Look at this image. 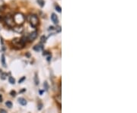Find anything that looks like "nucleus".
<instances>
[{
    "label": "nucleus",
    "mask_w": 137,
    "mask_h": 113,
    "mask_svg": "<svg viewBox=\"0 0 137 113\" xmlns=\"http://www.w3.org/2000/svg\"><path fill=\"white\" fill-rule=\"evenodd\" d=\"M51 20H52V21L55 24H58V22H59L58 17H57V15L56 14H54V13H53L52 15H51Z\"/></svg>",
    "instance_id": "nucleus-5"
},
{
    "label": "nucleus",
    "mask_w": 137,
    "mask_h": 113,
    "mask_svg": "<svg viewBox=\"0 0 137 113\" xmlns=\"http://www.w3.org/2000/svg\"><path fill=\"white\" fill-rule=\"evenodd\" d=\"M2 95H0V102H2Z\"/></svg>",
    "instance_id": "nucleus-21"
},
{
    "label": "nucleus",
    "mask_w": 137,
    "mask_h": 113,
    "mask_svg": "<svg viewBox=\"0 0 137 113\" xmlns=\"http://www.w3.org/2000/svg\"><path fill=\"white\" fill-rule=\"evenodd\" d=\"M24 80H25V77H23V78L21 79V80H20V81H19V83H21V82L22 81H24Z\"/></svg>",
    "instance_id": "nucleus-22"
},
{
    "label": "nucleus",
    "mask_w": 137,
    "mask_h": 113,
    "mask_svg": "<svg viewBox=\"0 0 137 113\" xmlns=\"http://www.w3.org/2000/svg\"><path fill=\"white\" fill-rule=\"evenodd\" d=\"M37 37V31H34L32 33H31L30 34L28 37V40L29 41H34Z\"/></svg>",
    "instance_id": "nucleus-4"
},
{
    "label": "nucleus",
    "mask_w": 137,
    "mask_h": 113,
    "mask_svg": "<svg viewBox=\"0 0 137 113\" xmlns=\"http://www.w3.org/2000/svg\"><path fill=\"white\" fill-rule=\"evenodd\" d=\"M6 76H7V74H6L2 73V74H1V79H2V80H5V77H6Z\"/></svg>",
    "instance_id": "nucleus-17"
},
{
    "label": "nucleus",
    "mask_w": 137,
    "mask_h": 113,
    "mask_svg": "<svg viewBox=\"0 0 137 113\" xmlns=\"http://www.w3.org/2000/svg\"><path fill=\"white\" fill-rule=\"evenodd\" d=\"M46 40H47V38H46V37L42 36V37H41V38H40V42H41L42 43H44L46 42Z\"/></svg>",
    "instance_id": "nucleus-15"
},
{
    "label": "nucleus",
    "mask_w": 137,
    "mask_h": 113,
    "mask_svg": "<svg viewBox=\"0 0 137 113\" xmlns=\"http://www.w3.org/2000/svg\"><path fill=\"white\" fill-rule=\"evenodd\" d=\"M34 49L35 50V51H40L43 49V46H41V45H37V46H35L34 47Z\"/></svg>",
    "instance_id": "nucleus-8"
},
{
    "label": "nucleus",
    "mask_w": 137,
    "mask_h": 113,
    "mask_svg": "<svg viewBox=\"0 0 137 113\" xmlns=\"http://www.w3.org/2000/svg\"><path fill=\"white\" fill-rule=\"evenodd\" d=\"M55 8H56V11L58 12H61V8L58 5H56V6H55Z\"/></svg>",
    "instance_id": "nucleus-16"
},
{
    "label": "nucleus",
    "mask_w": 137,
    "mask_h": 113,
    "mask_svg": "<svg viewBox=\"0 0 137 113\" xmlns=\"http://www.w3.org/2000/svg\"><path fill=\"white\" fill-rule=\"evenodd\" d=\"M43 86L45 87V90H48V84H47V82H45L44 84H43Z\"/></svg>",
    "instance_id": "nucleus-18"
},
{
    "label": "nucleus",
    "mask_w": 137,
    "mask_h": 113,
    "mask_svg": "<svg viewBox=\"0 0 137 113\" xmlns=\"http://www.w3.org/2000/svg\"><path fill=\"white\" fill-rule=\"evenodd\" d=\"M29 21H30L31 25L32 27H36L38 25V24H39V20H38L37 17L36 15H30V17H29Z\"/></svg>",
    "instance_id": "nucleus-2"
},
{
    "label": "nucleus",
    "mask_w": 137,
    "mask_h": 113,
    "mask_svg": "<svg viewBox=\"0 0 137 113\" xmlns=\"http://www.w3.org/2000/svg\"><path fill=\"white\" fill-rule=\"evenodd\" d=\"M5 105H6V106H8L9 109H11V107H12V103H11V102H10V101H7L6 103H5Z\"/></svg>",
    "instance_id": "nucleus-12"
},
{
    "label": "nucleus",
    "mask_w": 137,
    "mask_h": 113,
    "mask_svg": "<svg viewBox=\"0 0 137 113\" xmlns=\"http://www.w3.org/2000/svg\"><path fill=\"white\" fill-rule=\"evenodd\" d=\"M56 100L57 103H59V105L60 106V105H61V96L60 95V96H56Z\"/></svg>",
    "instance_id": "nucleus-11"
},
{
    "label": "nucleus",
    "mask_w": 137,
    "mask_h": 113,
    "mask_svg": "<svg viewBox=\"0 0 137 113\" xmlns=\"http://www.w3.org/2000/svg\"><path fill=\"white\" fill-rule=\"evenodd\" d=\"M1 62H2V64L3 65V67H6V63H5V55L2 54V58H1Z\"/></svg>",
    "instance_id": "nucleus-9"
},
{
    "label": "nucleus",
    "mask_w": 137,
    "mask_h": 113,
    "mask_svg": "<svg viewBox=\"0 0 137 113\" xmlns=\"http://www.w3.org/2000/svg\"><path fill=\"white\" fill-rule=\"evenodd\" d=\"M0 113H7L5 109H0Z\"/></svg>",
    "instance_id": "nucleus-20"
},
{
    "label": "nucleus",
    "mask_w": 137,
    "mask_h": 113,
    "mask_svg": "<svg viewBox=\"0 0 137 113\" xmlns=\"http://www.w3.org/2000/svg\"><path fill=\"white\" fill-rule=\"evenodd\" d=\"M13 30L15 31V32H17V33H22L23 32V30H24V28H23L21 25H18V26H16V27H13Z\"/></svg>",
    "instance_id": "nucleus-6"
},
{
    "label": "nucleus",
    "mask_w": 137,
    "mask_h": 113,
    "mask_svg": "<svg viewBox=\"0 0 137 113\" xmlns=\"http://www.w3.org/2000/svg\"><path fill=\"white\" fill-rule=\"evenodd\" d=\"M34 81H35V84L36 85L39 84V80H38V77H37V74H35V77H34Z\"/></svg>",
    "instance_id": "nucleus-14"
},
{
    "label": "nucleus",
    "mask_w": 137,
    "mask_h": 113,
    "mask_svg": "<svg viewBox=\"0 0 137 113\" xmlns=\"http://www.w3.org/2000/svg\"><path fill=\"white\" fill-rule=\"evenodd\" d=\"M13 19L15 21V24L16 23L18 25H21V24H24V22L25 21V17L21 13H17L13 17Z\"/></svg>",
    "instance_id": "nucleus-1"
},
{
    "label": "nucleus",
    "mask_w": 137,
    "mask_h": 113,
    "mask_svg": "<svg viewBox=\"0 0 137 113\" xmlns=\"http://www.w3.org/2000/svg\"><path fill=\"white\" fill-rule=\"evenodd\" d=\"M4 21L5 22V24L10 27H13L15 25V21L13 19V17H11V15H6L4 18Z\"/></svg>",
    "instance_id": "nucleus-3"
},
{
    "label": "nucleus",
    "mask_w": 137,
    "mask_h": 113,
    "mask_svg": "<svg viewBox=\"0 0 137 113\" xmlns=\"http://www.w3.org/2000/svg\"><path fill=\"white\" fill-rule=\"evenodd\" d=\"M8 81H9V83L11 84H14L15 83V79H14L12 77H8Z\"/></svg>",
    "instance_id": "nucleus-10"
},
{
    "label": "nucleus",
    "mask_w": 137,
    "mask_h": 113,
    "mask_svg": "<svg viewBox=\"0 0 137 113\" xmlns=\"http://www.w3.org/2000/svg\"><path fill=\"white\" fill-rule=\"evenodd\" d=\"M18 103L22 106H25L27 104V101L24 98H19L18 99Z\"/></svg>",
    "instance_id": "nucleus-7"
},
{
    "label": "nucleus",
    "mask_w": 137,
    "mask_h": 113,
    "mask_svg": "<svg viewBox=\"0 0 137 113\" xmlns=\"http://www.w3.org/2000/svg\"><path fill=\"white\" fill-rule=\"evenodd\" d=\"M15 94H16V93H15V91H13V90L11 92V95L12 96H15Z\"/></svg>",
    "instance_id": "nucleus-19"
},
{
    "label": "nucleus",
    "mask_w": 137,
    "mask_h": 113,
    "mask_svg": "<svg viewBox=\"0 0 137 113\" xmlns=\"http://www.w3.org/2000/svg\"><path fill=\"white\" fill-rule=\"evenodd\" d=\"M37 2L40 5V7H43L44 5V1H43V0H37Z\"/></svg>",
    "instance_id": "nucleus-13"
}]
</instances>
